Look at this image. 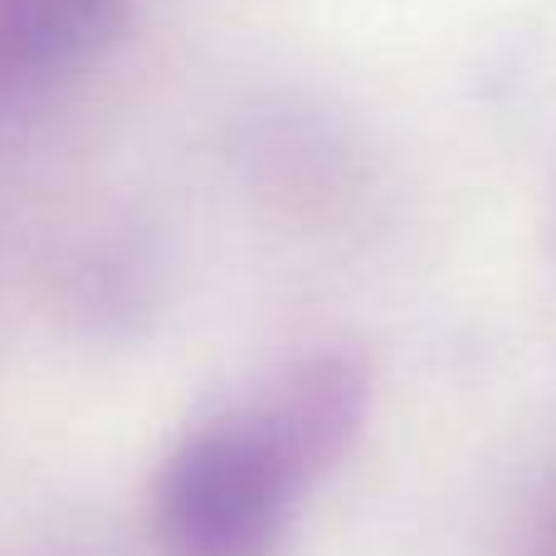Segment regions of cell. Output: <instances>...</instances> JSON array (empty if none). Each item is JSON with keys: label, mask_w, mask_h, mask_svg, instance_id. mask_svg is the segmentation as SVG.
<instances>
[{"label": "cell", "mask_w": 556, "mask_h": 556, "mask_svg": "<svg viewBox=\"0 0 556 556\" xmlns=\"http://www.w3.org/2000/svg\"><path fill=\"white\" fill-rule=\"evenodd\" d=\"M113 25V0H0V93L84 64Z\"/></svg>", "instance_id": "7a4b0ae2"}, {"label": "cell", "mask_w": 556, "mask_h": 556, "mask_svg": "<svg viewBox=\"0 0 556 556\" xmlns=\"http://www.w3.org/2000/svg\"><path fill=\"white\" fill-rule=\"evenodd\" d=\"M366 415L356 356L317 352L274 376L250 405L211 420L156 483L172 556H278L313 483L352 450Z\"/></svg>", "instance_id": "6da1fadb"}]
</instances>
